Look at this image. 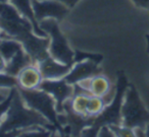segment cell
I'll return each mask as SVG.
<instances>
[{"label": "cell", "instance_id": "obj_1", "mask_svg": "<svg viewBox=\"0 0 149 137\" xmlns=\"http://www.w3.org/2000/svg\"><path fill=\"white\" fill-rule=\"evenodd\" d=\"M19 41L31 56L34 64L49 56V38L40 37L34 32L32 23L22 15L10 3H0V39Z\"/></svg>", "mask_w": 149, "mask_h": 137}, {"label": "cell", "instance_id": "obj_2", "mask_svg": "<svg viewBox=\"0 0 149 137\" xmlns=\"http://www.w3.org/2000/svg\"><path fill=\"white\" fill-rule=\"evenodd\" d=\"M33 127H44L50 131L57 130L43 115L26 105L17 86L13 90L10 106L0 124V136L23 132Z\"/></svg>", "mask_w": 149, "mask_h": 137}, {"label": "cell", "instance_id": "obj_3", "mask_svg": "<svg viewBox=\"0 0 149 137\" xmlns=\"http://www.w3.org/2000/svg\"><path fill=\"white\" fill-rule=\"evenodd\" d=\"M129 85L128 78L123 71L118 72L116 94L111 102L105 106L104 110L95 117L93 124L82 130L84 136H95L98 134L100 127L104 125H120L122 124V105L124 101L125 92Z\"/></svg>", "mask_w": 149, "mask_h": 137}, {"label": "cell", "instance_id": "obj_4", "mask_svg": "<svg viewBox=\"0 0 149 137\" xmlns=\"http://www.w3.org/2000/svg\"><path fill=\"white\" fill-rule=\"evenodd\" d=\"M149 123V112L142 102L136 86L129 83L122 105V124L134 129L146 127Z\"/></svg>", "mask_w": 149, "mask_h": 137}, {"label": "cell", "instance_id": "obj_5", "mask_svg": "<svg viewBox=\"0 0 149 137\" xmlns=\"http://www.w3.org/2000/svg\"><path fill=\"white\" fill-rule=\"evenodd\" d=\"M39 25L49 38V55L61 63L72 66L74 51L70 47L65 36L60 31L58 21L54 19H47L39 21Z\"/></svg>", "mask_w": 149, "mask_h": 137}, {"label": "cell", "instance_id": "obj_6", "mask_svg": "<svg viewBox=\"0 0 149 137\" xmlns=\"http://www.w3.org/2000/svg\"><path fill=\"white\" fill-rule=\"evenodd\" d=\"M17 89L28 107L43 115L58 131L61 132L63 130L59 121V114L56 110L55 100L48 92L41 88L24 89L17 86Z\"/></svg>", "mask_w": 149, "mask_h": 137}, {"label": "cell", "instance_id": "obj_7", "mask_svg": "<svg viewBox=\"0 0 149 137\" xmlns=\"http://www.w3.org/2000/svg\"><path fill=\"white\" fill-rule=\"evenodd\" d=\"M39 88L45 90L55 100L58 114H63V104L74 94V85L68 83L64 77L58 79H43Z\"/></svg>", "mask_w": 149, "mask_h": 137}, {"label": "cell", "instance_id": "obj_8", "mask_svg": "<svg viewBox=\"0 0 149 137\" xmlns=\"http://www.w3.org/2000/svg\"><path fill=\"white\" fill-rule=\"evenodd\" d=\"M32 6L38 23L47 19L60 21L70 10L66 5L55 0H32Z\"/></svg>", "mask_w": 149, "mask_h": 137}, {"label": "cell", "instance_id": "obj_9", "mask_svg": "<svg viewBox=\"0 0 149 137\" xmlns=\"http://www.w3.org/2000/svg\"><path fill=\"white\" fill-rule=\"evenodd\" d=\"M101 72L102 69L99 64L90 61V60H86V61L77 62L72 64L70 72L66 74L64 78L68 83L74 85L83 80L100 74Z\"/></svg>", "mask_w": 149, "mask_h": 137}, {"label": "cell", "instance_id": "obj_10", "mask_svg": "<svg viewBox=\"0 0 149 137\" xmlns=\"http://www.w3.org/2000/svg\"><path fill=\"white\" fill-rule=\"evenodd\" d=\"M36 65L39 67L43 79H58L65 77L70 72L72 65L63 64L57 61L51 56H47L43 60L38 62Z\"/></svg>", "mask_w": 149, "mask_h": 137}, {"label": "cell", "instance_id": "obj_11", "mask_svg": "<svg viewBox=\"0 0 149 137\" xmlns=\"http://www.w3.org/2000/svg\"><path fill=\"white\" fill-rule=\"evenodd\" d=\"M77 84L81 86L88 94H92V96H101L103 98H105L109 94L110 89H111L110 81L107 77L102 75L101 73L83 80Z\"/></svg>", "mask_w": 149, "mask_h": 137}, {"label": "cell", "instance_id": "obj_12", "mask_svg": "<svg viewBox=\"0 0 149 137\" xmlns=\"http://www.w3.org/2000/svg\"><path fill=\"white\" fill-rule=\"evenodd\" d=\"M17 86L24 89H35L39 88L43 81V77L40 69L36 64H30L19 71L17 75Z\"/></svg>", "mask_w": 149, "mask_h": 137}, {"label": "cell", "instance_id": "obj_13", "mask_svg": "<svg viewBox=\"0 0 149 137\" xmlns=\"http://www.w3.org/2000/svg\"><path fill=\"white\" fill-rule=\"evenodd\" d=\"M9 3L25 17H27L33 25L34 32L40 37L48 38L47 34L40 28L39 23L37 21L34 14L33 6H32V0H9Z\"/></svg>", "mask_w": 149, "mask_h": 137}, {"label": "cell", "instance_id": "obj_14", "mask_svg": "<svg viewBox=\"0 0 149 137\" xmlns=\"http://www.w3.org/2000/svg\"><path fill=\"white\" fill-rule=\"evenodd\" d=\"M33 63L34 62L32 60L31 56L25 51V49H22L9 61H7L5 72L10 74V75L17 76L22 69H24L26 66Z\"/></svg>", "mask_w": 149, "mask_h": 137}, {"label": "cell", "instance_id": "obj_15", "mask_svg": "<svg viewBox=\"0 0 149 137\" xmlns=\"http://www.w3.org/2000/svg\"><path fill=\"white\" fill-rule=\"evenodd\" d=\"M22 49H24L23 45L17 40L9 39V38L0 39V54L6 60V63Z\"/></svg>", "mask_w": 149, "mask_h": 137}, {"label": "cell", "instance_id": "obj_16", "mask_svg": "<svg viewBox=\"0 0 149 137\" xmlns=\"http://www.w3.org/2000/svg\"><path fill=\"white\" fill-rule=\"evenodd\" d=\"M105 106L106 103L103 98L90 94L89 100H88L87 108H86V116L95 118L104 110Z\"/></svg>", "mask_w": 149, "mask_h": 137}, {"label": "cell", "instance_id": "obj_17", "mask_svg": "<svg viewBox=\"0 0 149 137\" xmlns=\"http://www.w3.org/2000/svg\"><path fill=\"white\" fill-rule=\"evenodd\" d=\"M86 60H90V61H93L97 64H100L103 61V56L100 55V54L82 52V51H80V50H76V51H74V63H77V62H81V61H86Z\"/></svg>", "mask_w": 149, "mask_h": 137}, {"label": "cell", "instance_id": "obj_18", "mask_svg": "<svg viewBox=\"0 0 149 137\" xmlns=\"http://www.w3.org/2000/svg\"><path fill=\"white\" fill-rule=\"evenodd\" d=\"M17 86V76L10 75L6 72H0V89H11Z\"/></svg>", "mask_w": 149, "mask_h": 137}, {"label": "cell", "instance_id": "obj_19", "mask_svg": "<svg viewBox=\"0 0 149 137\" xmlns=\"http://www.w3.org/2000/svg\"><path fill=\"white\" fill-rule=\"evenodd\" d=\"M110 129L113 132L114 136H120V137H133L135 136L134 129L130 128V127L124 126L123 124L120 125H108Z\"/></svg>", "mask_w": 149, "mask_h": 137}, {"label": "cell", "instance_id": "obj_20", "mask_svg": "<svg viewBox=\"0 0 149 137\" xmlns=\"http://www.w3.org/2000/svg\"><path fill=\"white\" fill-rule=\"evenodd\" d=\"M13 90H15V88H11L8 96H6V98H4L3 101L0 102V124H1V122H2L7 110H8L9 106H10V103H11L13 96Z\"/></svg>", "mask_w": 149, "mask_h": 137}, {"label": "cell", "instance_id": "obj_21", "mask_svg": "<svg viewBox=\"0 0 149 137\" xmlns=\"http://www.w3.org/2000/svg\"><path fill=\"white\" fill-rule=\"evenodd\" d=\"M98 136H105V137H113L114 134L110 127L108 125H104V126L100 127L99 131H98Z\"/></svg>", "mask_w": 149, "mask_h": 137}, {"label": "cell", "instance_id": "obj_22", "mask_svg": "<svg viewBox=\"0 0 149 137\" xmlns=\"http://www.w3.org/2000/svg\"><path fill=\"white\" fill-rule=\"evenodd\" d=\"M132 2L137 7H140V8L146 9L149 11V0H132Z\"/></svg>", "mask_w": 149, "mask_h": 137}, {"label": "cell", "instance_id": "obj_23", "mask_svg": "<svg viewBox=\"0 0 149 137\" xmlns=\"http://www.w3.org/2000/svg\"><path fill=\"white\" fill-rule=\"evenodd\" d=\"M55 1H58V2H60V3H63V4L66 5L68 8H72L74 5L79 2L80 0H55Z\"/></svg>", "mask_w": 149, "mask_h": 137}, {"label": "cell", "instance_id": "obj_24", "mask_svg": "<svg viewBox=\"0 0 149 137\" xmlns=\"http://www.w3.org/2000/svg\"><path fill=\"white\" fill-rule=\"evenodd\" d=\"M134 133H135V136H139V137L146 136L144 127H136V128H134Z\"/></svg>", "mask_w": 149, "mask_h": 137}, {"label": "cell", "instance_id": "obj_25", "mask_svg": "<svg viewBox=\"0 0 149 137\" xmlns=\"http://www.w3.org/2000/svg\"><path fill=\"white\" fill-rule=\"evenodd\" d=\"M5 68H6V60L0 54V72H5Z\"/></svg>", "mask_w": 149, "mask_h": 137}, {"label": "cell", "instance_id": "obj_26", "mask_svg": "<svg viewBox=\"0 0 149 137\" xmlns=\"http://www.w3.org/2000/svg\"><path fill=\"white\" fill-rule=\"evenodd\" d=\"M145 133H146V136L149 137V123L146 125V127H145Z\"/></svg>", "mask_w": 149, "mask_h": 137}, {"label": "cell", "instance_id": "obj_27", "mask_svg": "<svg viewBox=\"0 0 149 137\" xmlns=\"http://www.w3.org/2000/svg\"><path fill=\"white\" fill-rule=\"evenodd\" d=\"M9 0H0V3H8Z\"/></svg>", "mask_w": 149, "mask_h": 137}, {"label": "cell", "instance_id": "obj_28", "mask_svg": "<svg viewBox=\"0 0 149 137\" xmlns=\"http://www.w3.org/2000/svg\"><path fill=\"white\" fill-rule=\"evenodd\" d=\"M146 39H147V43H148V47H149V35H146Z\"/></svg>", "mask_w": 149, "mask_h": 137}, {"label": "cell", "instance_id": "obj_29", "mask_svg": "<svg viewBox=\"0 0 149 137\" xmlns=\"http://www.w3.org/2000/svg\"><path fill=\"white\" fill-rule=\"evenodd\" d=\"M147 49H148V52H149V47H147Z\"/></svg>", "mask_w": 149, "mask_h": 137}]
</instances>
